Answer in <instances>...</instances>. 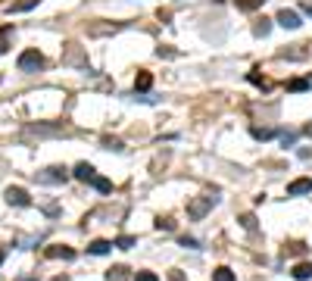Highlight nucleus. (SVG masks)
<instances>
[{"label": "nucleus", "instance_id": "2eb2a0df", "mask_svg": "<svg viewBox=\"0 0 312 281\" xmlns=\"http://www.w3.org/2000/svg\"><path fill=\"white\" fill-rule=\"evenodd\" d=\"M265 4V0H234V7L237 10H244V13H253V10H259Z\"/></svg>", "mask_w": 312, "mask_h": 281}, {"label": "nucleus", "instance_id": "c756f323", "mask_svg": "<svg viewBox=\"0 0 312 281\" xmlns=\"http://www.w3.org/2000/svg\"><path fill=\"white\" fill-rule=\"evenodd\" d=\"M156 56H175V50H169V47H159V50H156Z\"/></svg>", "mask_w": 312, "mask_h": 281}, {"label": "nucleus", "instance_id": "6e6552de", "mask_svg": "<svg viewBox=\"0 0 312 281\" xmlns=\"http://www.w3.org/2000/svg\"><path fill=\"white\" fill-rule=\"evenodd\" d=\"M47 256L50 259H75V250L63 247V244H53V247H47Z\"/></svg>", "mask_w": 312, "mask_h": 281}, {"label": "nucleus", "instance_id": "f257e3e1", "mask_svg": "<svg viewBox=\"0 0 312 281\" xmlns=\"http://www.w3.org/2000/svg\"><path fill=\"white\" fill-rule=\"evenodd\" d=\"M16 66H19V72H41L44 69V53L41 50H22L19 60H16Z\"/></svg>", "mask_w": 312, "mask_h": 281}, {"label": "nucleus", "instance_id": "39448f33", "mask_svg": "<svg viewBox=\"0 0 312 281\" xmlns=\"http://www.w3.org/2000/svg\"><path fill=\"white\" fill-rule=\"evenodd\" d=\"M4 197H7V203H10V206H31V197L22 191V187H7V194H4Z\"/></svg>", "mask_w": 312, "mask_h": 281}, {"label": "nucleus", "instance_id": "f3484780", "mask_svg": "<svg viewBox=\"0 0 312 281\" xmlns=\"http://www.w3.org/2000/svg\"><path fill=\"white\" fill-rule=\"evenodd\" d=\"M31 7H38V0H19V4H10L7 13H25V10H31Z\"/></svg>", "mask_w": 312, "mask_h": 281}, {"label": "nucleus", "instance_id": "473e14b6", "mask_svg": "<svg viewBox=\"0 0 312 281\" xmlns=\"http://www.w3.org/2000/svg\"><path fill=\"white\" fill-rule=\"evenodd\" d=\"M4 259H7V250H4V247H0V266H4Z\"/></svg>", "mask_w": 312, "mask_h": 281}, {"label": "nucleus", "instance_id": "dca6fc26", "mask_svg": "<svg viewBox=\"0 0 312 281\" xmlns=\"http://www.w3.org/2000/svg\"><path fill=\"white\" fill-rule=\"evenodd\" d=\"M135 244H138V237H135V234H122V237H116L113 247H119V250H131Z\"/></svg>", "mask_w": 312, "mask_h": 281}, {"label": "nucleus", "instance_id": "9b49d317", "mask_svg": "<svg viewBox=\"0 0 312 281\" xmlns=\"http://www.w3.org/2000/svg\"><path fill=\"white\" fill-rule=\"evenodd\" d=\"M150 85H153V75H150V72H138V78H135V94H138V91H141V94L150 91Z\"/></svg>", "mask_w": 312, "mask_h": 281}, {"label": "nucleus", "instance_id": "b1692460", "mask_svg": "<svg viewBox=\"0 0 312 281\" xmlns=\"http://www.w3.org/2000/svg\"><path fill=\"white\" fill-rule=\"evenodd\" d=\"M241 225H244L247 231H256V216H253V213H244V216H241Z\"/></svg>", "mask_w": 312, "mask_h": 281}, {"label": "nucleus", "instance_id": "f8f14e48", "mask_svg": "<svg viewBox=\"0 0 312 281\" xmlns=\"http://www.w3.org/2000/svg\"><path fill=\"white\" fill-rule=\"evenodd\" d=\"M60 125H28V135H60Z\"/></svg>", "mask_w": 312, "mask_h": 281}, {"label": "nucleus", "instance_id": "4be33fe9", "mask_svg": "<svg viewBox=\"0 0 312 281\" xmlns=\"http://www.w3.org/2000/svg\"><path fill=\"white\" fill-rule=\"evenodd\" d=\"M91 184H94L100 194H109V191H113V181H109V178H100V175H97L94 181H91Z\"/></svg>", "mask_w": 312, "mask_h": 281}, {"label": "nucleus", "instance_id": "f704fd0d", "mask_svg": "<svg viewBox=\"0 0 312 281\" xmlns=\"http://www.w3.org/2000/svg\"><path fill=\"white\" fill-rule=\"evenodd\" d=\"M306 82H309V88H312V78H306Z\"/></svg>", "mask_w": 312, "mask_h": 281}, {"label": "nucleus", "instance_id": "f03ea898", "mask_svg": "<svg viewBox=\"0 0 312 281\" xmlns=\"http://www.w3.org/2000/svg\"><path fill=\"white\" fill-rule=\"evenodd\" d=\"M215 194H203V197H197V200H191V206H188V219H194V222H200L212 206H215Z\"/></svg>", "mask_w": 312, "mask_h": 281}, {"label": "nucleus", "instance_id": "72a5a7b5", "mask_svg": "<svg viewBox=\"0 0 312 281\" xmlns=\"http://www.w3.org/2000/svg\"><path fill=\"white\" fill-rule=\"evenodd\" d=\"M19 281H38V278H19Z\"/></svg>", "mask_w": 312, "mask_h": 281}, {"label": "nucleus", "instance_id": "bb28decb", "mask_svg": "<svg viewBox=\"0 0 312 281\" xmlns=\"http://www.w3.org/2000/svg\"><path fill=\"white\" fill-rule=\"evenodd\" d=\"M103 147L106 150H122V141L119 138H103Z\"/></svg>", "mask_w": 312, "mask_h": 281}, {"label": "nucleus", "instance_id": "20e7f679", "mask_svg": "<svg viewBox=\"0 0 312 281\" xmlns=\"http://www.w3.org/2000/svg\"><path fill=\"white\" fill-rule=\"evenodd\" d=\"M275 22H278L281 28H290V31L303 25V22H300V13H293V10H287V7H284L278 16H275Z\"/></svg>", "mask_w": 312, "mask_h": 281}, {"label": "nucleus", "instance_id": "cd10ccee", "mask_svg": "<svg viewBox=\"0 0 312 281\" xmlns=\"http://www.w3.org/2000/svg\"><path fill=\"white\" fill-rule=\"evenodd\" d=\"M281 144H284V147H293V144H297V135H293V131H284V135H281Z\"/></svg>", "mask_w": 312, "mask_h": 281}, {"label": "nucleus", "instance_id": "393cba45", "mask_svg": "<svg viewBox=\"0 0 312 281\" xmlns=\"http://www.w3.org/2000/svg\"><path fill=\"white\" fill-rule=\"evenodd\" d=\"M181 247H185V250H200V240H197V237H188V234H185V237H181Z\"/></svg>", "mask_w": 312, "mask_h": 281}, {"label": "nucleus", "instance_id": "ddd939ff", "mask_svg": "<svg viewBox=\"0 0 312 281\" xmlns=\"http://www.w3.org/2000/svg\"><path fill=\"white\" fill-rule=\"evenodd\" d=\"M13 25H4V28H0V53H7L10 50V41H13Z\"/></svg>", "mask_w": 312, "mask_h": 281}, {"label": "nucleus", "instance_id": "412c9836", "mask_svg": "<svg viewBox=\"0 0 312 281\" xmlns=\"http://www.w3.org/2000/svg\"><path fill=\"white\" fill-rule=\"evenodd\" d=\"M212 281H234V272H231L228 266H222V269L212 272Z\"/></svg>", "mask_w": 312, "mask_h": 281}, {"label": "nucleus", "instance_id": "2f4dec72", "mask_svg": "<svg viewBox=\"0 0 312 281\" xmlns=\"http://www.w3.org/2000/svg\"><path fill=\"white\" fill-rule=\"evenodd\" d=\"M303 135H306V138H312V125H306V128H303Z\"/></svg>", "mask_w": 312, "mask_h": 281}, {"label": "nucleus", "instance_id": "aec40b11", "mask_svg": "<svg viewBox=\"0 0 312 281\" xmlns=\"http://www.w3.org/2000/svg\"><path fill=\"white\" fill-rule=\"evenodd\" d=\"M269 31H272V22H269V19H259V22L253 25V34H256V37H265Z\"/></svg>", "mask_w": 312, "mask_h": 281}, {"label": "nucleus", "instance_id": "6ab92c4d", "mask_svg": "<svg viewBox=\"0 0 312 281\" xmlns=\"http://www.w3.org/2000/svg\"><path fill=\"white\" fill-rule=\"evenodd\" d=\"M247 78H250L256 88H262V91H269V88H272V85H269V78H262V75H259V69H253V72L247 75Z\"/></svg>", "mask_w": 312, "mask_h": 281}, {"label": "nucleus", "instance_id": "5701e85b", "mask_svg": "<svg viewBox=\"0 0 312 281\" xmlns=\"http://www.w3.org/2000/svg\"><path fill=\"white\" fill-rule=\"evenodd\" d=\"M306 88H309L306 78H290V82H287V91H293V94H300V91H306Z\"/></svg>", "mask_w": 312, "mask_h": 281}, {"label": "nucleus", "instance_id": "c85d7f7f", "mask_svg": "<svg viewBox=\"0 0 312 281\" xmlns=\"http://www.w3.org/2000/svg\"><path fill=\"white\" fill-rule=\"evenodd\" d=\"M135 281H159V278H156V272H138Z\"/></svg>", "mask_w": 312, "mask_h": 281}, {"label": "nucleus", "instance_id": "9d476101", "mask_svg": "<svg viewBox=\"0 0 312 281\" xmlns=\"http://www.w3.org/2000/svg\"><path fill=\"white\" fill-rule=\"evenodd\" d=\"M109 250H113V244H109V240H103V237L91 240V247H87V253H94V256H103V253H109Z\"/></svg>", "mask_w": 312, "mask_h": 281}, {"label": "nucleus", "instance_id": "7c9ffc66", "mask_svg": "<svg viewBox=\"0 0 312 281\" xmlns=\"http://www.w3.org/2000/svg\"><path fill=\"white\" fill-rule=\"evenodd\" d=\"M303 13H306V16H312V4H303Z\"/></svg>", "mask_w": 312, "mask_h": 281}, {"label": "nucleus", "instance_id": "a878e982", "mask_svg": "<svg viewBox=\"0 0 312 281\" xmlns=\"http://www.w3.org/2000/svg\"><path fill=\"white\" fill-rule=\"evenodd\" d=\"M156 228H159V231H175V222H172V219H159Z\"/></svg>", "mask_w": 312, "mask_h": 281}, {"label": "nucleus", "instance_id": "7ed1b4c3", "mask_svg": "<svg viewBox=\"0 0 312 281\" xmlns=\"http://www.w3.org/2000/svg\"><path fill=\"white\" fill-rule=\"evenodd\" d=\"M34 178H38L41 184H63V181L69 178V169H63V166H47V169H41V172H34Z\"/></svg>", "mask_w": 312, "mask_h": 281}, {"label": "nucleus", "instance_id": "0eeeda50", "mask_svg": "<svg viewBox=\"0 0 312 281\" xmlns=\"http://www.w3.org/2000/svg\"><path fill=\"white\" fill-rule=\"evenodd\" d=\"M72 175H75L78 181H87V184H91V181H94V178H97V169H94V166H91V163H78L75 169H72Z\"/></svg>", "mask_w": 312, "mask_h": 281}, {"label": "nucleus", "instance_id": "1a4fd4ad", "mask_svg": "<svg viewBox=\"0 0 312 281\" xmlns=\"http://www.w3.org/2000/svg\"><path fill=\"white\" fill-rule=\"evenodd\" d=\"M290 275L297 278V281H309V278H312V262H297Z\"/></svg>", "mask_w": 312, "mask_h": 281}, {"label": "nucleus", "instance_id": "a211bd4d", "mask_svg": "<svg viewBox=\"0 0 312 281\" xmlns=\"http://www.w3.org/2000/svg\"><path fill=\"white\" fill-rule=\"evenodd\" d=\"M125 278H128V269H125V266H113V269L106 272V281H125Z\"/></svg>", "mask_w": 312, "mask_h": 281}, {"label": "nucleus", "instance_id": "423d86ee", "mask_svg": "<svg viewBox=\"0 0 312 281\" xmlns=\"http://www.w3.org/2000/svg\"><path fill=\"white\" fill-rule=\"evenodd\" d=\"M309 191H312V178H297V181L287 184V197H303Z\"/></svg>", "mask_w": 312, "mask_h": 281}, {"label": "nucleus", "instance_id": "4468645a", "mask_svg": "<svg viewBox=\"0 0 312 281\" xmlns=\"http://www.w3.org/2000/svg\"><path fill=\"white\" fill-rule=\"evenodd\" d=\"M250 135H253L256 141H269V138L278 135V131H275V128H259V125H253V128H250Z\"/></svg>", "mask_w": 312, "mask_h": 281}]
</instances>
